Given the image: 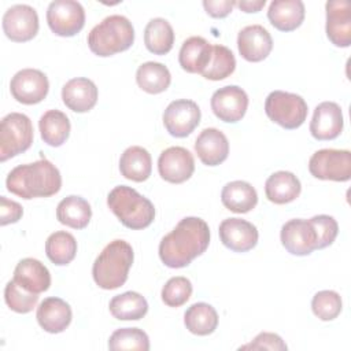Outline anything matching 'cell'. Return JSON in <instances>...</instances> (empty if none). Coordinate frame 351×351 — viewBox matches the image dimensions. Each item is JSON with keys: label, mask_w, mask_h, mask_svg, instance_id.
Returning a JSON list of instances; mask_svg holds the SVG:
<instances>
[{"label": "cell", "mask_w": 351, "mask_h": 351, "mask_svg": "<svg viewBox=\"0 0 351 351\" xmlns=\"http://www.w3.org/2000/svg\"><path fill=\"white\" fill-rule=\"evenodd\" d=\"M45 254L53 265H69L77 254L75 237L64 230H59L49 234V237L45 241Z\"/></svg>", "instance_id": "cell-35"}, {"label": "cell", "mask_w": 351, "mask_h": 351, "mask_svg": "<svg viewBox=\"0 0 351 351\" xmlns=\"http://www.w3.org/2000/svg\"><path fill=\"white\" fill-rule=\"evenodd\" d=\"M4 300L12 311L26 314L36 307L38 302V293L29 292L23 289L19 284H16L14 280H11L7 282L4 288Z\"/></svg>", "instance_id": "cell-39"}, {"label": "cell", "mask_w": 351, "mask_h": 351, "mask_svg": "<svg viewBox=\"0 0 351 351\" xmlns=\"http://www.w3.org/2000/svg\"><path fill=\"white\" fill-rule=\"evenodd\" d=\"M266 4V0H244V1H236V5L244 11V12H258L261 11Z\"/></svg>", "instance_id": "cell-45"}, {"label": "cell", "mask_w": 351, "mask_h": 351, "mask_svg": "<svg viewBox=\"0 0 351 351\" xmlns=\"http://www.w3.org/2000/svg\"><path fill=\"white\" fill-rule=\"evenodd\" d=\"M265 112L274 123L292 130L304 123L308 108L302 96L284 90H273L266 97Z\"/></svg>", "instance_id": "cell-6"}, {"label": "cell", "mask_w": 351, "mask_h": 351, "mask_svg": "<svg viewBox=\"0 0 351 351\" xmlns=\"http://www.w3.org/2000/svg\"><path fill=\"white\" fill-rule=\"evenodd\" d=\"M38 325L48 333H60L71 322L73 311L67 302L60 298H47L44 299L36 313Z\"/></svg>", "instance_id": "cell-22"}, {"label": "cell", "mask_w": 351, "mask_h": 351, "mask_svg": "<svg viewBox=\"0 0 351 351\" xmlns=\"http://www.w3.org/2000/svg\"><path fill=\"white\" fill-rule=\"evenodd\" d=\"M288 347L284 340L271 332H261L254 337L248 344L241 346L239 350H274V351H285Z\"/></svg>", "instance_id": "cell-42"}, {"label": "cell", "mask_w": 351, "mask_h": 351, "mask_svg": "<svg viewBox=\"0 0 351 351\" xmlns=\"http://www.w3.org/2000/svg\"><path fill=\"white\" fill-rule=\"evenodd\" d=\"M236 5V1L232 0H204L203 7L206 12L213 18H225L228 16L233 7Z\"/></svg>", "instance_id": "cell-44"}, {"label": "cell", "mask_w": 351, "mask_h": 351, "mask_svg": "<svg viewBox=\"0 0 351 351\" xmlns=\"http://www.w3.org/2000/svg\"><path fill=\"white\" fill-rule=\"evenodd\" d=\"M133 259V248L128 241L119 239L110 241L92 266L96 285L108 291L122 287L128 280Z\"/></svg>", "instance_id": "cell-3"}, {"label": "cell", "mask_w": 351, "mask_h": 351, "mask_svg": "<svg viewBox=\"0 0 351 351\" xmlns=\"http://www.w3.org/2000/svg\"><path fill=\"white\" fill-rule=\"evenodd\" d=\"M280 237L284 248L292 255L304 256L317 250V234L308 219H289L282 225Z\"/></svg>", "instance_id": "cell-15"}, {"label": "cell", "mask_w": 351, "mask_h": 351, "mask_svg": "<svg viewBox=\"0 0 351 351\" xmlns=\"http://www.w3.org/2000/svg\"><path fill=\"white\" fill-rule=\"evenodd\" d=\"M304 4L300 0H274L267 10L270 23L280 32L298 29L304 19Z\"/></svg>", "instance_id": "cell-24"}, {"label": "cell", "mask_w": 351, "mask_h": 351, "mask_svg": "<svg viewBox=\"0 0 351 351\" xmlns=\"http://www.w3.org/2000/svg\"><path fill=\"white\" fill-rule=\"evenodd\" d=\"M211 53L213 45L206 38L192 36L182 43L178 53V62L186 73L202 74L211 59Z\"/></svg>", "instance_id": "cell-25"}, {"label": "cell", "mask_w": 351, "mask_h": 351, "mask_svg": "<svg viewBox=\"0 0 351 351\" xmlns=\"http://www.w3.org/2000/svg\"><path fill=\"white\" fill-rule=\"evenodd\" d=\"M302 185L299 178L285 170L273 173L265 182L266 197L276 204H287L299 197Z\"/></svg>", "instance_id": "cell-26"}, {"label": "cell", "mask_w": 351, "mask_h": 351, "mask_svg": "<svg viewBox=\"0 0 351 351\" xmlns=\"http://www.w3.org/2000/svg\"><path fill=\"white\" fill-rule=\"evenodd\" d=\"M236 69L233 52L221 44L213 45V53L208 64L202 71V75L211 81H219L229 77Z\"/></svg>", "instance_id": "cell-36"}, {"label": "cell", "mask_w": 351, "mask_h": 351, "mask_svg": "<svg viewBox=\"0 0 351 351\" xmlns=\"http://www.w3.org/2000/svg\"><path fill=\"white\" fill-rule=\"evenodd\" d=\"M144 44L155 55H166L174 44V32L165 18L151 19L144 30Z\"/></svg>", "instance_id": "cell-34"}, {"label": "cell", "mask_w": 351, "mask_h": 351, "mask_svg": "<svg viewBox=\"0 0 351 351\" xmlns=\"http://www.w3.org/2000/svg\"><path fill=\"white\" fill-rule=\"evenodd\" d=\"M326 36L329 41L340 48L351 44V8L347 0H330L325 4Z\"/></svg>", "instance_id": "cell-17"}, {"label": "cell", "mask_w": 351, "mask_h": 351, "mask_svg": "<svg viewBox=\"0 0 351 351\" xmlns=\"http://www.w3.org/2000/svg\"><path fill=\"white\" fill-rule=\"evenodd\" d=\"M5 186L11 193L26 200L49 197L60 191L62 176L53 163L43 158L14 167L7 176Z\"/></svg>", "instance_id": "cell-2"}, {"label": "cell", "mask_w": 351, "mask_h": 351, "mask_svg": "<svg viewBox=\"0 0 351 351\" xmlns=\"http://www.w3.org/2000/svg\"><path fill=\"white\" fill-rule=\"evenodd\" d=\"M136 82L144 92L158 95L169 88L171 74L169 69L159 62H145L140 64L136 71Z\"/></svg>", "instance_id": "cell-33"}, {"label": "cell", "mask_w": 351, "mask_h": 351, "mask_svg": "<svg viewBox=\"0 0 351 351\" xmlns=\"http://www.w3.org/2000/svg\"><path fill=\"white\" fill-rule=\"evenodd\" d=\"M343 308V302L340 295L336 291L325 289L319 291L313 296L311 310L315 317L321 321H332L335 319Z\"/></svg>", "instance_id": "cell-38"}, {"label": "cell", "mask_w": 351, "mask_h": 351, "mask_svg": "<svg viewBox=\"0 0 351 351\" xmlns=\"http://www.w3.org/2000/svg\"><path fill=\"white\" fill-rule=\"evenodd\" d=\"M108 348L112 351L122 350H149L148 335L138 328H121L117 329L108 339Z\"/></svg>", "instance_id": "cell-37"}, {"label": "cell", "mask_w": 351, "mask_h": 351, "mask_svg": "<svg viewBox=\"0 0 351 351\" xmlns=\"http://www.w3.org/2000/svg\"><path fill=\"white\" fill-rule=\"evenodd\" d=\"M56 218L62 225L73 229H84L92 218V208L84 197L70 195L59 202L56 207Z\"/></svg>", "instance_id": "cell-29"}, {"label": "cell", "mask_w": 351, "mask_h": 351, "mask_svg": "<svg viewBox=\"0 0 351 351\" xmlns=\"http://www.w3.org/2000/svg\"><path fill=\"white\" fill-rule=\"evenodd\" d=\"M308 171L318 180L348 181L351 178V152L333 148L319 149L311 155Z\"/></svg>", "instance_id": "cell-8"}, {"label": "cell", "mask_w": 351, "mask_h": 351, "mask_svg": "<svg viewBox=\"0 0 351 351\" xmlns=\"http://www.w3.org/2000/svg\"><path fill=\"white\" fill-rule=\"evenodd\" d=\"M40 134L45 144L51 147H60L70 134V121L67 115L59 110H48L38 121Z\"/></svg>", "instance_id": "cell-30"}, {"label": "cell", "mask_w": 351, "mask_h": 351, "mask_svg": "<svg viewBox=\"0 0 351 351\" xmlns=\"http://www.w3.org/2000/svg\"><path fill=\"white\" fill-rule=\"evenodd\" d=\"M97 88L95 82L85 77L71 78L62 88V100L74 112H86L97 103Z\"/></svg>", "instance_id": "cell-20"}, {"label": "cell", "mask_w": 351, "mask_h": 351, "mask_svg": "<svg viewBox=\"0 0 351 351\" xmlns=\"http://www.w3.org/2000/svg\"><path fill=\"white\" fill-rule=\"evenodd\" d=\"M38 26L37 11L27 4L11 5L3 15V30L15 43H25L34 38Z\"/></svg>", "instance_id": "cell-12"}, {"label": "cell", "mask_w": 351, "mask_h": 351, "mask_svg": "<svg viewBox=\"0 0 351 351\" xmlns=\"http://www.w3.org/2000/svg\"><path fill=\"white\" fill-rule=\"evenodd\" d=\"M222 244L234 252H247L258 243V229L254 223L241 218H226L219 223Z\"/></svg>", "instance_id": "cell-16"}, {"label": "cell", "mask_w": 351, "mask_h": 351, "mask_svg": "<svg viewBox=\"0 0 351 351\" xmlns=\"http://www.w3.org/2000/svg\"><path fill=\"white\" fill-rule=\"evenodd\" d=\"M107 204L121 223L129 229H145L155 218L152 202L126 185H118L111 189L107 196Z\"/></svg>", "instance_id": "cell-4"}, {"label": "cell", "mask_w": 351, "mask_h": 351, "mask_svg": "<svg viewBox=\"0 0 351 351\" xmlns=\"http://www.w3.org/2000/svg\"><path fill=\"white\" fill-rule=\"evenodd\" d=\"M12 97L22 104H37L43 101L49 90L47 75L37 69L19 70L10 82Z\"/></svg>", "instance_id": "cell-11"}, {"label": "cell", "mask_w": 351, "mask_h": 351, "mask_svg": "<svg viewBox=\"0 0 351 351\" xmlns=\"http://www.w3.org/2000/svg\"><path fill=\"white\" fill-rule=\"evenodd\" d=\"M222 204L237 214L251 211L258 203V193L255 188L247 181H232L228 182L221 192Z\"/></svg>", "instance_id": "cell-28"}, {"label": "cell", "mask_w": 351, "mask_h": 351, "mask_svg": "<svg viewBox=\"0 0 351 351\" xmlns=\"http://www.w3.org/2000/svg\"><path fill=\"white\" fill-rule=\"evenodd\" d=\"M192 295V282L182 276L171 277L162 288V300L169 307H180L185 304Z\"/></svg>", "instance_id": "cell-40"}, {"label": "cell", "mask_w": 351, "mask_h": 351, "mask_svg": "<svg viewBox=\"0 0 351 351\" xmlns=\"http://www.w3.org/2000/svg\"><path fill=\"white\" fill-rule=\"evenodd\" d=\"M237 48L243 59L255 63L269 56L273 49V40L262 25H250L239 32Z\"/></svg>", "instance_id": "cell-19"}, {"label": "cell", "mask_w": 351, "mask_h": 351, "mask_svg": "<svg viewBox=\"0 0 351 351\" xmlns=\"http://www.w3.org/2000/svg\"><path fill=\"white\" fill-rule=\"evenodd\" d=\"M208 244L207 222L197 217H185L160 240L159 258L167 267L181 269L200 256Z\"/></svg>", "instance_id": "cell-1"}, {"label": "cell", "mask_w": 351, "mask_h": 351, "mask_svg": "<svg viewBox=\"0 0 351 351\" xmlns=\"http://www.w3.org/2000/svg\"><path fill=\"white\" fill-rule=\"evenodd\" d=\"M23 215V208L18 202L10 200L5 196H0V225L15 223Z\"/></svg>", "instance_id": "cell-43"}, {"label": "cell", "mask_w": 351, "mask_h": 351, "mask_svg": "<svg viewBox=\"0 0 351 351\" xmlns=\"http://www.w3.org/2000/svg\"><path fill=\"white\" fill-rule=\"evenodd\" d=\"M200 108L193 100L178 99L171 101L163 112V125L173 137H186L200 122Z\"/></svg>", "instance_id": "cell-10"}, {"label": "cell", "mask_w": 351, "mask_h": 351, "mask_svg": "<svg viewBox=\"0 0 351 351\" xmlns=\"http://www.w3.org/2000/svg\"><path fill=\"white\" fill-rule=\"evenodd\" d=\"M248 96L237 85H228L217 89L211 96V110L214 115L223 122L236 123L245 115Z\"/></svg>", "instance_id": "cell-13"}, {"label": "cell", "mask_w": 351, "mask_h": 351, "mask_svg": "<svg viewBox=\"0 0 351 351\" xmlns=\"http://www.w3.org/2000/svg\"><path fill=\"white\" fill-rule=\"evenodd\" d=\"M158 171L167 182H185L195 171L193 155L184 147H169L159 155Z\"/></svg>", "instance_id": "cell-14"}, {"label": "cell", "mask_w": 351, "mask_h": 351, "mask_svg": "<svg viewBox=\"0 0 351 351\" xmlns=\"http://www.w3.org/2000/svg\"><path fill=\"white\" fill-rule=\"evenodd\" d=\"M343 112L337 103L322 101L313 114L310 122V133L315 140H335L343 130Z\"/></svg>", "instance_id": "cell-18"}, {"label": "cell", "mask_w": 351, "mask_h": 351, "mask_svg": "<svg viewBox=\"0 0 351 351\" xmlns=\"http://www.w3.org/2000/svg\"><path fill=\"white\" fill-rule=\"evenodd\" d=\"M47 22L56 36L73 37L85 25L84 7L74 0H55L48 5Z\"/></svg>", "instance_id": "cell-9"}, {"label": "cell", "mask_w": 351, "mask_h": 351, "mask_svg": "<svg viewBox=\"0 0 351 351\" xmlns=\"http://www.w3.org/2000/svg\"><path fill=\"white\" fill-rule=\"evenodd\" d=\"M317 234V250H322L330 245L339 233V225L336 219L326 214L314 215L308 219Z\"/></svg>", "instance_id": "cell-41"}, {"label": "cell", "mask_w": 351, "mask_h": 351, "mask_svg": "<svg viewBox=\"0 0 351 351\" xmlns=\"http://www.w3.org/2000/svg\"><path fill=\"white\" fill-rule=\"evenodd\" d=\"M110 313L121 321H138L148 311V303L143 295L134 291H128L114 296L110 300Z\"/></svg>", "instance_id": "cell-31"}, {"label": "cell", "mask_w": 351, "mask_h": 351, "mask_svg": "<svg viewBox=\"0 0 351 351\" xmlns=\"http://www.w3.org/2000/svg\"><path fill=\"white\" fill-rule=\"evenodd\" d=\"M119 171L125 178L136 182L148 180L152 171L151 154L140 145L126 148L119 158Z\"/></svg>", "instance_id": "cell-27"}, {"label": "cell", "mask_w": 351, "mask_h": 351, "mask_svg": "<svg viewBox=\"0 0 351 351\" xmlns=\"http://www.w3.org/2000/svg\"><path fill=\"white\" fill-rule=\"evenodd\" d=\"M33 137V125L27 115L21 112L7 114L0 123V162L27 151Z\"/></svg>", "instance_id": "cell-7"}, {"label": "cell", "mask_w": 351, "mask_h": 351, "mask_svg": "<svg viewBox=\"0 0 351 351\" xmlns=\"http://www.w3.org/2000/svg\"><path fill=\"white\" fill-rule=\"evenodd\" d=\"M12 280L23 289L33 293L45 292L51 285L49 270L34 258H25L19 261L15 266Z\"/></svg>", "instance_id": "cell-23"}, {"label": "cell", "mask_w": 351, "mask_h": 351, "mask_svg": "<svg viewBox=\"0 0 351 351\" xmlns=\"http://www.w3.org/2000/svg\"><path fill=\"white\" fill-rule=\"evenodd\" d=\"M195 152L203 165L218 166L226 160L229 155V141L219 129L207 128L197 136Z\"/></svg>", "instance_id": "cell-21"}, {"label": "cell", "mask_w": 351, "mask_h": 351, "mask_svg": "<svg viewBox=\"0 0 351 351\" xmlns=\"http://www.w3.org/2000/svg\"><path fill=\"white\" fill-rule=\"evenodd\" d=\"M134 41L132 22L123 15H110L97 23L88 34L89 49L101 58L126 51Z\"/></svg>", "instance_id": "cell-5"}, {"label": "cell", "mask_w": 351, "mask_h": 351, "mask_svg": "<svg viewBox=\"0 0 351 351\" xmlns=\"http://www.w3.org/2000/svg\"><path fill=\"white\" fill-rule=\"evenodd\" d=\"M186 329L197 336L211 335L218 326V314L215 308L204 302L193 303L184 314Z\"/></svg>", "instance_id": "cell-32"}]
</instances>
